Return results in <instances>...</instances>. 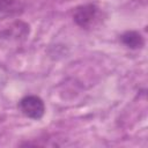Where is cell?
Instances as JSON below:
<instances>
[{
  "mask_svg": "<svg viewBox=\"0 0 148 148\" xmlns=\"http://www.w3.org/2000/svg\"><path fill=\"white\" fill-rule=\"evenodd\" d=\"M104 18L102 9L95 3H84L77 6L73 12V21L82 29L89 30L96 28Z\"/></svg>",
  "mask_w": 148,
  "mask_h": 148,
  "instance_id": "6da1fadb",
  "label": "cell"
},
{
  "mask_svg": "<svg viewBox=\"0 0 148 148\" xmlns=\"http://www.w3.org/2000/svg\"><path fill=\"white\" fill-rule=\"evenodd\" d=\"M18 109L25 117L34 120H39L45 113V104L43 99L36 95L22 97L18 102Z\"/></svg>",
  "mask_w": 148,
  "mask_h": 148,
  "instance_id": "7a4b0ae2",
  "label": "cell"
},
{
  "mask_svg": "<svg viewBox=\"0 0 148 148\" xmlns=\"http://www.w3.org/2000/svg\"><path fill=\"white\" fill-rule=\"evenodd\" d=\"M30 32V27L23 21H13L9 24L0 29V39L7 40H20L28 37Z\"/></svg>",
  "mask_w": 148,
  "mask_h": 148,
  "instance_id": "3957f363",
  "label": "cell"
},
{
  "mask_svg": "<svg viewBox=\"0 0 148 148\" xmlns=\"http://www.w3.org/2000/svg\"><path fill=\"white\" fill-rule=\"evenodd\" d=\"M120 42L131 50L141 49L145 45L143 36L136 30H127L120 36Z\"/></svg>",
  "mask_w": 148,
  "mask_h": 148,
  "instance_id": "277c9868",
  "label": "cell"
},
{
  "mask_svg": "<svg viewBox=\"0 0 148 148\" xmlns=\"http://www.w3.org/2000/svg\"><path fill=\"white\" fill-rule=\"evenodd\" d=\"M24 3L21 0H0V16H8L22 13Z\"/></svg>",
  "mask_w": 148,
  "mask_h": 148,
  "instance_id": "5b68a950",
  "label": "cell"
}]
</instances>
